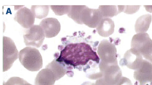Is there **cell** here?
I'll use <instances>...</instances> for the list:
<instances>
[{
    "label": "cell",
    "instance_id": "obj_1",
    "mask_svg": "<svg viewBox=\"0 0 152 85\" xmlns=\"http://www.w3.org/2000/svg\"><path fill=\"white\" fill-rule=\"evenodd\" d=\"M56 60L64 63L68 68L70 66L83 68L84 71L92 63L99 64L100 58L96 52L89 43L85 41L72 42L61 49L60 55Z\"/></svg>",
    "mask_w": 152,
    "mask_h": 85
},
{
    "label": "cell",
    "instance_id": "obj_2",
    "mask_svg": "<svg viewBox=\"0 0 152 85\" xmlns=\"http://www.w3.org/2000/svg\"><path fill=\"white\" fill-rule=\"evenodd\" d=\"M19 59L22 65L31 71H37L42 68V57L35 48L27 47L20 50Z\"/></svg>",
    "mask_w": 152,
    "mask_h": 85
},
{
    "label": "cell",
    "instance_id": "obj_3",
    "mask_svg": "<svg viewBox=\"0 0 152 85\" xmlns=\"http://www.w3.org/2000/svg\"><path fill=\"white\" fill-rule=\"evenodd\" d=\"M131 46L152 63V40L148 34L138 33L135 35L132 40Z\"/></svg>",
    "mask_w": 152,
    "mask_h": 85
},
{
    "label": "cell",
    "instance_id": "obj_4",
    "mask_svg": "<svg viewBox=\"0 0 152 85\" xmlns=\"http://www.w3.org/2000/svg\"><path fill=\"white\" fill-rule=\"evenodd\" d=\"M18 50L14 41L9 37L3 38V71L9 70L18 58Z\"/></svg>",
    "mask_w": 152,
    "mask_h": 85
},
{
    "label": "cell",
    "instance_id": "obj_5",
    "mask_svg": "<svg viewBox=\"0 0 152 85\" xmlns=\"http://www.w3.org/2000/svg\"><path fill=\"white\" fill-rule=\"evenodd\" d=\"M99 67V71L97 73L99 78L104 77L113 85H115L122 77V73L118 63H109L100 60Z\"/></svg>",
    "mask_w": 152,
    "mask_h": 85
},
{
    "label": "cell",
    "instance_id": "obj_6",
    "mask_svg": "<svg viewBox=\"0 0 152 85\" xmlns=\"http://www.w3.org/2000/svg\"><path fill=\"white\" fill-rule=\"evenodd\" d=\"M43 29L39 25H34L31 28L26 29L24 34V41L27 46L39 48L45 39Z\"/></svg>",
    "mask_w": 152,
    "mask_h": 85
},
{
    "label": "cell",
    "instance_id": "obj_7",
    "mask_svg": "<svg viewBox=\"0 0 152 85\" xmlns=\"http://www.w3.org/2000/svg\"><path fill=\"white\" fill-rule=\"evenodd\" d=\"M97 53L101 61L109 63H117L115 45L107 40L101 41L98 47Z\"/></svg>",
    "mask_w": 152,
    "mask_h": 85
},
{
    "label": "cell",
    "instance_id": "obj_8",
    "mask_svg": "<svg viewBox=\"0 0 152 85\" xmlns=\"http://www.w3.org/2000/svg\"><path fill=\"white\" fill-rule=\"evenodd\" d=\"M103 18L99 9H90L86 6L82 12L81 21L88 27L96 28Z\"/></svg>",
    "mask_w": 152,
    "mask_h": 85
},
{
    "label": "cell",
    "instance_id": "obj_9",
    "mask_svg": "<svg viewBox=\"0 0 152 85\" xmlns=\"http://www.w3.org/2000/svg\"><path fill=\"white\" fill-rule=\"evenodd\" d=\"M142 55L136 50L131 48L127 50L123 58L121 60V66H125L129 69L136 70L142 64L144 59Z\"/></svg>",
    "mask_w": 152,
    "mask_h": 85
},
{
    "label": "cell",
    "instance_id": "obj_10",
    "mask_svg": "<svg viewBox=\"0 0 152 85\" xmlns=\"http://www.w3.org/2000/svg\"><path fill=\"white\" fill-rule=\"evenodd\" d=\"M134 79L139 82V85L152 83V63L146 60H143L140 67L135 70Z\"/></svg>",
    "mask_w": 152,
    "mask_h": 85
},
{
    "label": "cell",
    "instance_id": "obj_11",
    "mask_svg": "<svg viewBox=\"0 0 152 85\" xmlns=\"http://www.w3.org/2000/svg\"><path fill=\"white\" fill-rule=\"evenodd\" d=\"M35 18L31 10L26 7H23L18 11L14 19L23 27L28 29L34 25Z\"/></svg>",
    "mask_w": 152,
    "mask_h": 85
},
{
    "label": "cell",
    "instance_id": "obj_12",
    "mask_svg": "<svg viewBox=\"0 0 152 85\" xmlns=\"http://www.w3.org/2000/svg\"><path fill=\"white\" fill-rule=\"evenodd\" d=\"M40 26L43 29L45 37L52 38L56 36L60 32L61 25L55 18H47L42 20Z\"/></svg>",
    "mask_w": 152,
    "mask_h": 85
},
{
    "label": "cell",
    "instance_id": "obj_13",
    "mask_svg": "<svg viewBox=\"0 0 152 85\" xmlns=\"http://www.w3.org/2000/svg\"><path fill=\"white\" fill-rule=\"evenodd\" d=\"M56 79L54 73L48 68L39 72L35 79V85H54Z\"/></svg>",
    "mask_w": 152,
    "mask_h": 85
},
{
    "label": "cell",
    "instance_id": "obj_14",
    "mask_svg": "<svg viewBox=\"0 0 152 85\" xmlns=\"http://www.w3.org/2000/svg\"><path fill=\"white\" fill-rule=\"evenodd\" d=\"M115 24L113 21L109 18H103L96 27L98 33L103 37H108L113 33Z\"/></svg>",
    "mask_w": 152,
    "mask_h": 85
},
{
    "label": "cell",
    "instance_id": "obj_15",
    "mask_svg": "<svg viewBox=\"0 0 152 85\" xmlns=\"http://www.w3.org/2000/svg\"><path fill=\"white\" fill-rule=\"evenodd\" d=\"M46 68H48L52 71L55 75L56 81L64 77L69 70L68 67L64 63L58 62L56 59L49 63Z\"/></svg>",
    "mask_w": 152,
    "mask_h": 85
},
{
    "label": "cell",
    "instance_id": "obj_16",
    "mask_svg": "<svg viewBox=\"0 0 152 85\" xmlns=\"http://www.w3.org/2000/svg\"><path fill=\"white\" fill-rule=\"evenodd\" d=\"M152 19V15L150 14H146L140 17L135 24L136 32L145 33L149 28Z\"/></svg>",
    "mask_w": 152,
    "mask_h": 85
},
{
    "label": "cell",
    "instance_id": "obj_17",
    "mask_svg": "<svg viewBox=\"0 0 152 85\" xmlns=\"http://www.w3.org/2000/svg\"><path fill=\"white\" fill-rule=\"evenodd\" d=\"M98 9L103 18L112 17L121 13L119 5H100Z\"/></svg>",
    "mask_w": 152,
    "mask_h": 85
},
{
    "label": "cell",
    "instance_id": "obj_18",
    "mask_svg": "<svg viewBox=\"0 0 152 85\" xmlns=\"http://www.w3.org/2000/svg\"><path fill=\"white\" fill-rule=\"evenodd\" d=\"M85 7V5H72L71 11L67 16L77 24H82L81 17L83 10Z\"/></svg>",
    "mask_w": 152,
    "mask_h": 85
},
{
    "label": "cell",
    "instance_id": "obj_19",
    "mask_svg": "<svg viewBox=\"0 0 152 85\" xmlns=\"http://www.w3.org/2000/svg\"><path fill=\"white\" fill-rule=\"evenodd\" d=\"M31 10L35 17L41 19L48 16L49 8L48 5H33L31 8Z\"/></svg>",
    "mask_w": 152,
    "mask_h": 85
},
{
    "label": "cell",
    "instance_id": "obj_20",
    "mask_svg": "<svg viewBox=\"0 0 152 85\" xmlns=\"http://www.w3.org/2000/svg\"><path fill=\"white\" fill-rule=\"evenodd\" d=\"M51 9L58 16L68 14L72 9L71 5H51Z\"/></svg>",
    "mask_w": 152,
    "mask_h": 85
},
{
    "label": "cell",
    "instance_id": "obj_21",
    "mask_svg": "<svg viewBox=\"0 0 152 85\" xmlns=\"http://www.w3.org/2000/svg\"><path fill=\"white\" fill-rule=\"evenodd\" d=\"M140 6H125L123 5V12L127 14H133L138 10Z\"/></svg>",
    "mask_w": 152,
    "mask_h": 85
},
{
    "label": "cell",
    "instance_id": "obj_22",
    "mask_svg": "<svg viewBox=\"0 0 152 85\" xmlns=\"http://www.w3.org/2000/svg\"><path fill=\"white\" fill-rule=\"evenodd\" d=\"M91 85H113L105 79L102 77L97 79L95 83H91Z\"/></svg>",
    "mask_w": 152,
    "mask_h": 85
},
{
    "label": "cell",
    "instance_id": "obj_23",
    "mask_svg": "<svg viewBox=\"0 0 152 85\" xmlns=\"http://www.w3.org/2000/svg\"><path fill=\"white\" fill-rule=\"evenodd\" d=\"M115 85H132V84L129 79L122 77Z\"/></svg>",
    "mask_w": 152,
    "mask_h": 85
},
{
    "label": "cell",
    "instance_id": "obj_24",
    "mask_svg": "<svg viewBox=\"0 0 152 85\" xmlns=\"http://www.w3.org/2000/svg\"><path fill=\"white\" fill-rule=\"evenodd\" d=\"M146 10L149 12H152V5H144Z\"/></svg>",
    "mask_w": 152,
    "mask_h": 85
},
{
    "label": "cell",
    "instance_id": "obj_25",
    "mask_svg": "<svg viewBox=\"0 0 152 85\" xmlns=\"http://www.w3.org/2000/svg\"><path fill=\"white\" fill-rule=\"evenodd\" d=\"M20 85H32L31 84H30V83H28L24 79L22 83H21Z\"/></svg>",
    "mask_w": 152,
    "mask_h": 85
},
{
    "label": "cell",
    "instance_id": "obj_26",
    "mask_svg": "<svg viewBox=\"0 0 152 85\" xmlns=\"http://www.w3.org/2000/svg\"></svg>",
    "mask_w": 152,
    "mask_h": 85
}]
</instances>
